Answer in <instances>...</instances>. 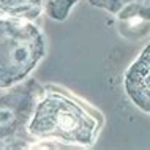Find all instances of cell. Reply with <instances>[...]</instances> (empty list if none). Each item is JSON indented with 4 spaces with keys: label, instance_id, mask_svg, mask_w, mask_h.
<instances>
[{
    "label": "cell",
    "instance_id": "obj_1",
    "mask_svg": "<svg viewBox=\"0 0 150 150\" xmlns=\"http://www.w3.org/2000/svg\"><path fill=\"white\" fill-rule=\"evenodd\" d=\"M29 131L35 139L92 145L100 133V120L74 98L54 92L38 101Z\"/></svg>",
    "mask_w": 150,
    "mask_h": 150
},
{
    "label": "cell",
    "instance_id": "obj_2",
    "mask_svg": "<svg viewBox=\"0 0 150 150\" xmlns=\"http://www.w3.org/2000/svg\"><path fill=\"white\" fill-rule=\"evenodd\" d=\"M44 54V38L32 22L0 19V88L24 81Z\"/></svg>",
    "mask_w": 150,
    "mask_h": 150
},
{
    "label": "cell",
    "instance_id": "obj_3",
    "mask_svg": "<svg viewBox=\"0 0 150 150\" xmlns=\"http://www.w3.org/2000/svg\"><path fill=\"white\" fill-rule=\"evenodd\" d=\"M44 88L35 79L0 88V150L25 149L35 141L29 125Z\"/></svg>",
    "mask_w": 150,
    "mask_h": 150
},
{
    "label": "cell",
    "instance_id": "obj_4",
    "mask_svg": "<svg viewBox=\"0 0 150 150\" xmlns=\"http://www.w3.org/2000/svg\"><path fill=\"white\" fill-rule=\"evenodd\" d=\"M123 84L129 100L150 114V43L127 70Z\"/></svg>",
    "mask_w": 150,
    "mask_h": 150
},
{
    "label": "cell",
    "instance_id": "obj_5",
    "mask_svg": "<svg viewBox=\"0 0 150 150\" xmlns=\"http://www.w3.org/2000/svg\"><path fill=\"white\" fill-rule=\"evenodd\" d=\"M93 6L115 14L122 21L131 18L150 19V0H88Z\"/></svg>",
    "mask_w": 150,
    "mask_h": 150
},
{
    "label": "cell",
    "instance_id": "obj_6",
    "mask_svg": "<svg viewBox=\"0 0 150 150\" xmlns=\"http://www.w3.org/2000/svg\"><path fill=\"white\" fill-rule=\"evenodd\" d=\"M44 8L43 0H0V16L33 21Z\"/></svg>",
    "mask_w": 150,
    "mask_h": 150
},
{
    "label": "cell",
    "instance_id": "obj_7",
    "mask_svg": "<svg viewBox=\"0 0 150 150\" xmlns=\"http://www.w3.org/2000/svg\"><path fill=\"white\" fill-rule=\"evenodd\" d=\"M44 10L47 16L54 21H65L70 14L71 8L78 3V0H43Z\"/></svg>",
    "mask_w": 150,
    "mask_h": 150
}]
</instances>
